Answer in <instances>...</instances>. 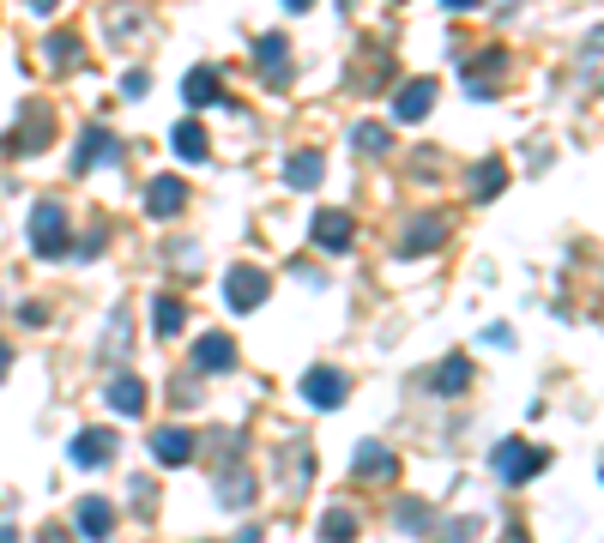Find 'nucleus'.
I'll list each match as a JSON object with an SVG mask.
<instances>
[{
    "label": "nucleus",
    "instance_id": "nucleus-1",
    "mask_svg": "<svg viewBox=\"0 0 604 543\" xmlns=\"http://www.w3.org/2000/svg\"><path fill=\"white\" fill-rule=\"evenodd\" d=\"M544 465H550V453H544V447H532V441H520V435L496 441V453H490V471H496L502 483H532Z\"/></svg>",
    "mask_w": 604,
    "mask_h": 543
},
{
    "label": "nucleus",
    "instance_id": "nucleus-2",
    "mask_svg": "<svg viewBox=\"0 0 604 543\" xmlns=\"http://www.w3.org/2000/svg\"><path fill=\"white\" fill-rule=\"evenodd\" d=\"M31 248H37L43 260H61V254H73V242H67V212H61L55 200H43V206L31 212Z\"/></svg>",
    "mask_w": 604,
    "mask_h": 543
},
{
    "label": "nucleus",
    "instance_id": "nucleus-3",
    "mask_svg": "<svg viewBox=\"0 0 604 543\" xmlns=\"http://www.w3.org/2000/svg\"><path fill=\"white\" fill-rule=\"evenodd\" d=\"M266 290H272V284H266L260 266H236V272L224 278V302H230L236 314H254V308L266 302Z\"/></svg>",
    "mask_w": 604,
    "mask_h": 543
},
{
    "label": "nucleus",
    "instance_id": "nucleus-4",
    "mask_svg": "<svg viewBox=\"0 0 604 543\" xmlns=\"http://www.w3.org/2000/svg\"><path fill=\"white\" fill-rule=\"evenodd\" d=\"M302 399H309L315 411H339L351 399V381L339 369H309V375H302Z\"/></svg>",
    "mask_w": 604,
    "mask_h": 543
},
{
    "label": "nucleus",
    "instance_id": "nucleus-5",
    "mask_svg": "<svg viewBox=\"0 0 604 543\" xmlns=\"http://www.w3.org/2000/svg\"><path fill=\"white\" fill-rule=\"evenodd\" d=\"M502 79H508V49H490V55H472V61H466V85H472V97H490Z\"/></svg>",
    "mask_w": 604,
    "mask_h": 543
},
{
    "label": "nucleus",
    "instance_id": "nucleus-6",
    "mask_svg": "<svg viewBox=\"0 0 604 543\" xmlns=\"http://www.w3.org/2000/svg\"><path fill=\"white\" fill-rule=\"evenodd\" d=\"M351 242H357V218L351 212H315V248L345 254Z\"/></svg>",
    "mask_w": 604,
    "mask_h": 543
},
{
    "label": "nucleus",
    "instance_id": "nucleus-7",
    "mask_svg": "<svg viewBox=\"0 0 604 543\" xmlns=\"http://www.w3.org/2000/svg\"><path fill=\"white\" fill-rule=\"evenodd\" d=\"M188 206V188H182V175H158L145 188V218H176Z\"/></svg>",
    "mask_w": 604,
    "mask_h": 543
},
{
    "label": "nucleus",
    "instance_id": "nucleus-8",
    "mask_svg": "<svg viewBox=\"0 0 604 543\" xmlns=\"http://www.w3.org/2000/svg\"><path fill=\"white\" fill-rule=\"evenodd\" d=\"M236 362V344H230V332H200L194 338V369H206V375H224Z\"/></svg>",
    "mask_w": 604,
    "mask_h": 543
},
{
    "label": "nucleus",
    "instance_id": "nucleus-9",
    "mask_svg": "<svg viewBox=\"0 0 604 543\" xmlns=\"http://www.w3.org/2000/svg\"><path fill=\"white\" fill-rule=\"evenodd\" d=\"M441 242H447V218H441V212H423V218L405 224L399 254H429V248H441Z\"/></svg>",
    "mask_w": 604,
    "mask_h": 543
},
{
    "label": "nucleus",
    "instance_id": "nucleus-10",
    "mask_svg": "<svg viewBox=\"0 0 604 543\" xmlns=\"http://www.w3.org/2000/svg\"><path fill=\"white\" fill-rule=\"evenodd\" d=\"M103 399H109V411H121V417H145V399H151V387H145L139 375H115V381L103 387Z\"/></svg>",
    "mask_w": 604,
    "mask_h": 543
},
{
    "label": "nucleus",
    "instance_id": "nucleus-11",
    "mask_svg": "<svg viewBox=\"0 0 604 543\" xmlns=\"http://www.w3.org/2000/svg\"><path fill=\"white\" fill-rule=\"evenodd\" d=\"M73 525H79V537H91V543H103V537L115 531V507H109L103 495H85V501L73 507Z\"/></svg>",
    "mask_w": 604,
    "mask_h": 543
},
{
    "label": "nucleus",
    "instance_id": "nucleus-12",
    "mask_svg": "<svg viewBox=\"0 0 604 543\" xmlns=\"http://www.w3.org/2000/svg\"><path fill=\"white\" fill-rule=\"evenodd\" d=\"M194 429H158V435H151V459H158V465H188L194 459Z\"/></svg>",
    "mask_w": 604,
    "mask_h": 543
},
{
    "label": "nucleus",
    "instance_id": "nucleus-13",
    "mask_svg": "<svg viewBox=\"0 0 604 543\" xmlns=\"http://www.w3.org/2000/svg\"><path fill=\"white\" fill-rule=\"evenodd\" d=\"M321 175H327V157H321V151H296V157H284V181H290L296 194L321 188Z\"/></svg>",
    "mask_w": 604,
    "mask_h": 543
},
{
    "label": "nucleus",
    "instance_id": "nucleus-14",
    "mask_svg": "<svg viewBox=\"0 0 604 543\" xmlns=\"http://www.w3.org/2000/svg\"><path fill=\"white\" fill-rule=\"evenodd\" d=\"M435 109V79H411V85H399V97H393V115L399 121H423Z\"/></svg>",
    "mask_w": 604,
    "mask_h": 543
},
{
    "label": "nucleus",
    "instance_id": "nucleus-15",
    "mask_svg": "<svg viewBox=\"0 0 604 543\" xmlns=\"http://www.w3.org/2000/svg\"><path fill=\"white\" fill-rule=\"evenodd\" d=\"M115 157H121L115 133H103V127H85V133H79V151H73V169H91V163H115Z\"/></svg>",
    "mask_w": 604,
    "mask_h": 543
},
{
    "label": "nucleus",
    "instance_id": "nucleus-16",
    "mask_svg": "<svg viewBox=\"0 0 604 543\" xmlns=\"http://www.w3.org/2000/svg\"><path fill=\"white\" fill-rule=\"evenodd\" d=\"M351 471H357L363 483H387V477L399 471V459H393L381 441H363V447H357V459H351Z\"/></svg>",
    "mask_w": 604,
    "mask_h": 543
},
{
    "label": "nucleus",
    "instance_id": "nucleus-17",
    "mask_svg": "<svg viewBox=\"0 0 604 543\" xmlns=\"http://www.w3.org/2000/svg\"><path fill=\"white\" fill-rule=\"evenodd\" d=\"M73 459H79V465H109V459H115V435H109V429L73 435Z\"/></svg>",
    "mask_w": 604,
    "mask_h": 543
},
{
    "label": "nucleus",
    "instance_id": "nucleus-18",
    "mask_svg": "<svg viewBox=\"0 0 604 543\" xmlns=\"http://www.w3.org/2000/svg\"><path fill=\"white\" fill-rule=\"evenodd\" d=\"M429 387H435V393H447V399H460V393L472 387V362H466V356H447L441 369H435V381H429Z\"/></svg>",
    "mask_w": 604,
    "mask_h": 543
},
{
    "label": "nucleus",
    "instance_id": "nucleus-19",
    "mask_svg": "<svg viewBox=\"0 0 604 543\" xmlns=\"http://www.w3.org/2000/svg\"><path fill=\"white\" fill-rule=\"evenodd\" d=\"M182 97H188V109H206V103H218L224 91H218V73L212 67H194L188 79H182Z\"/></svg>",
    "mask_w": 604,
    "mask_h": 543
},
{
    "label": "nucleus",
    "instance_id": "nucleus-20",
    "mask_svg": "<svg viewBox=\"0 0 604 543\" xmlns=\"http://www.w3.org/2000/svg\"><path fill=\"white\" fill-rule=\"evenodd\" d=\"M170 139H176V157H182V163H206V157H212V145H206V127H200V121H182Z\"/></svg>",
    "mask_w": 604,
    "mask_h": 543
},
{
    "label": "nucleus",
    "instance_id": "nucleus-21",
    "mask_svg": "<svg viewBox=\"0 0 604 543\" xmlns=\"http://www.w3.org/2000/svg\"><path fill=\"white\" fill-rule=\"evenodd\" d=\"M254 55H260V67H266V85H284L290 43H284V37H260V43H254Z\"/></svg>",
    "mask_w": 604,
    "mask_h": 543
},
{
    "label": "nucleus",
    "instance_id": "nucleus-22",
    "mask_svg": "<svg viewBox=\"0 0 604 543\" xmlns=\"http://www.w3.org/2000/svg\"><path fill=\"white\" fill-rule=\"evenodd\" d=\"M502 188H508V169H502V163H496V157H490V163H478V169H472V200H496V194H502Z\"/></svg>",
    "mask_w": 604,
    "mask_h": 543
},
{
    "label": "nucleus",
    "instance_id": "nucleus-23",
    "mask_svg": "<svg viewBox=\"0 0 604 543\" xmlns=\"http://www.w3.org/2000/svg\"><path fill=\"white\" fill-rule=\"evenodd\" d=\"M357 537V513L351 507H327L321 513V543H351Z\"/></svg>",
    "mask_w": 604,
    "mask_h": 543
},
{
    "label": "nucleus",
    "instance_id": "nucleus-24",
    "mask_svg": "<svg viewBox=\"0 0 604 543\" xmlns=\"http://www.w3.org/2000/svg\"><path fill=\"white\" fill-rule=\"evenodd\" d=\"M151 320H158V332H164V338H176V332L188 326V308H182L176 296H158V308H151Z\"/></svg>",
    "mask_w": 604,
    "mask_h": 543
},
{
    "label": "nucleus",
    "instance_id": "nucleus-25",
    "mask_svg": "<svg viewBox=\"0 0 604 543\" xmlns=\"http://www.w3.org/2000/svg\"><path fill=\"white\" fill-rule=\"evenodd\" d=\"M49 61H55V67H73V61H79V37H73V31H55V37H49Z\"/></svg>",
    "mask_w": 604,
    "mask_h": 543
},
{
    "label": "nucleus",
    "instance_id": "nucleus-26",
    "mask_svg": "<svg viewBox=\"0 0 604 543\" xmlns=\"http://www.w3.org/2000/svg\"><path fill=\"white\" fill-rule=\"evenodd\" d=\"M387 145H393V139H387V127H381V121H363V127H357V151H369V157H375V151H387Z\"/></svg>",
    "mask_w": 604,
    "mask_h": 543
},
{
    "label": "nucleus",
    "instance_id": "nucleus-27",
    "mask_svg": "<svg viewBox=\"0 0 604 543\" xmlns=\"http://www.w3.org/2000/svg\"><path fill=\"white\" fill-rule=\"evenodd\" d=\"M399 519H405V531H429V507L423 501H399Z\"/></svg>",
    "mask_w": 604,
    "mask_h": 543
},
{
    "label": "nucleus",
    "instance_id": "nucleus-28",
    "mask_svg": "<svg viewBox=\"0 0 604 543\" xmlns=\"http://www.w3.org/2000/svg\"><path fill=\"white\" fill-rule=\"evenodd\" d=\"M472 537H478V519H453L435 543H472Z\"/></svg>",
    "mask_w": 604,
    "mask_h": 543
},
{
    "label": "nucleus",
    "instance_id": "nucleus-29",
    "mask_svg": "<svg viewBox=\"0 0 604 543\" xmlns=\"http://www.w3.org/2000/svg\"><path fill=\"white\" fill-rule=\"evenodd\" d=\"M145 91H151V73H127L121 79V97H145Z\"/></svg>",
    "mask_w": 604,
    "mask_h": 543
},
{
    "label": "nucleus",
    "instance_id": "nucleus-30",
    "mask_svg": "<svg viewBox=\"0 0 604 543\" xmlns=\"http://www.w3.org/2000/svg\"><path fill=\"white\" fill-rule=\"evenodd\" d=\"M25 7H31V13H55V7H61V0H25Z\"/></svg>",
    "mask_w": 604,
    "mask_h": 543
},
{
    "label": "nucleus",
    "instance_id": "nucleus-31",
    "mask_svg": "<svg viewBox=\"0 0 604 543\" xmlns=\"http://www.w3.org/2000/svg\"><path fill=\"white\" fill-rule=\"evenodd\" d=\"M284 7H290V13H309V7H315V0H284Z\"/></svg>",
    "mask_w": 604,
    "mask_h": 543
},
{
    "label": "nucleus",
    "instance_id": "nucleus-32",
    "mask_svg": "<svg viewBox=\"0 0 604 543\" xmlns=\"http://www.w3.org/2000/svg\"><path fill=\"white\" fill-rule=\"evenodd\" d=\"M7 369H13V350H7V344H0V375H7Z\"/></svg>",
    "mask_w": 604,
    "mask_h": 543
},
{
    "label": "nucleus",
    "instance_id": "nucleus-33",
    "mask_svg": "<svg viewBox=\"0 0 604 543\" xmlns=\"http://www.w3.org/2000/svg\"><path fill=\"white\" fill-rule=\"evenodd\" d=\"M0 543H19V531H13V525H0Z\"/></svg>",
    "mask_w": 604,
    "mask_h": 543
},
{
    "label": "nucleus",
    "instance_id": "nucleus-34",
    "mask_svg": "<svg viewBox=\"0 0 604 543\" xmlns=\"http://www.w3.org/2000/svg\"><path fill=\"white\" fill-rule=\"evenodd\" d=\"M447 7H453V13H466V7H478V0H447Z\"/></svg>",
    "mask_w": 604,
    "mask_h": 543
},
{
    "label": "nucleus",
    "instance_id": "nucleus-35",
    "mask_svg": "<svg viewBox=\"0 0 604 543\" xmlns=\"http://www.w3.org/2000/svg\"><path fill=\"white\" fill-rule=\"evenodd\" d=\"M43 543H67V537H61V531H49V537H43Z\"/></svg>",
    "mask_w": 604,
    "mask_h": 543
}]
</instances>
